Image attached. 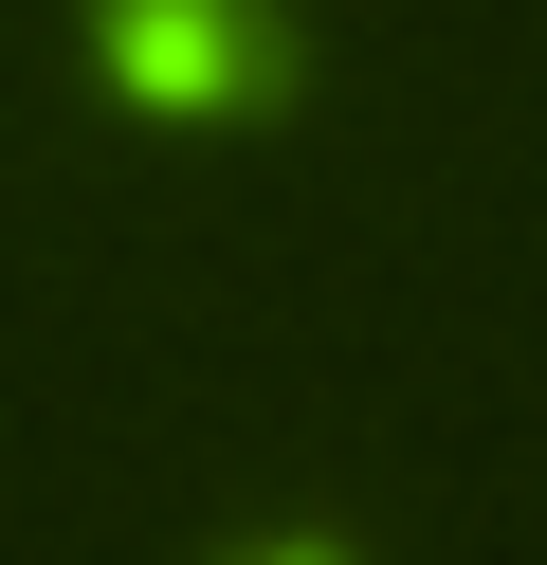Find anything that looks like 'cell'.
Masks as SVG:
<instances>
[{
  "label": "cell",
  "instance_id": "obj_1",
  "mask_svg": "<svg viewBox=\"0 0 547 565\" xmlns=\"http://www.w3.org/2000/svg\"><path fill=\"white\" fill-rule=\"evenodd\" d=\"M128 55L165 92H238L255 74V0H128Z\"/></svg>",
  "mask_w": 547,
  "mask_h": 565
}]
</instances>
